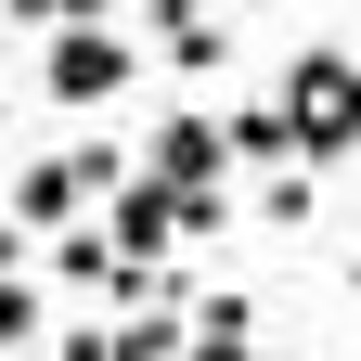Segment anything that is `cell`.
I'll list each match as a JSON object with an SVG mask.
<instances>
[{
    "label": "cell",
    "mask_w": 361,
    "mask_h": 361,
    "mask_svg": "<svg viewBox=\"0 0 361 361\" xmlns=\"http://www.w3.org/2000/svg\"><path fill=\"white\" fill-rule=\"evenodd\" d=\"M271 104H284V129H297L310 168L361 155V65H348V52H323V39H310V52L284 65V90H271Z\"/></svg>",
    "instance_id": "6da1fadb"
},
{
    "label": "cell",
    "mask_w": 361,
    "mask_h": 361,
    "mask_svg": "<svg viewBox=\"0 0 361 361\" xmlns=\"http://www.w3.org/2000/svg\"><path fill=\"white\" fill-rule=\"evenodd\" d=\"M116 180H129V155H116V142H65V155L13 168V219H26V233H65V219H78L90 194H116Z\"/></svg>",
    "instance_id": "7a4b0ae2"
},
{
    "label": "cell",
    "mask_w": 361,
    "mask_h": 361,
    "mask_svg": "<svg viewBox=\"0 0 361 361\" xmlns=\"http://www.w3.org/2000/svg\"><path fill=\"white\" fill-rule=\"evenodd\" d=\"M129 78H142V52H129L116 26H52V65H39V90H52L65 116H104Z\"/></svg>",
    "instance_id": "3957f363"
},
{
    "label": "cell",
    "mask_w": 361,
    "mask_h": 361,
    "mask_svg": "<svg viewBox=\"0 0 361 361\" xmlns=\"http://www.w3.org/2000/svg\"><path fill=\"white\" fill-rule=\"evenodd\" d=\"M104 233H116V258H142V271H168V245H180V180H155V168H129L116 194H104Z\"/></svg>",
    "instance_id": "277c9868"
},
{
    "label": "cell",
    "mask_w": 361,
    "mask_h": 361,
    "mask_svg": "<svg viewBox=\"0 0 361 361\" xmlns=\"http://www.w3.org/2000/svg\"><path fill=\"white\" fill-rule=\"evenodd\" d=\"M142 39H155L168 78H219V65H233V39H219L207 0H142Z\"/></svg>",
    "instance_id": "5b68a950"
},
{
    "label": "cell",
    "mask_w": 361,
    "mask_h": 361,
    "mask_svg": "<svg viewBox=\"0 0 361 361\" xmlns=\"http://www.w3.org/2000/svg\"><path fill=\"white\" fill-rule=\"evenodd\" d=\"M142 168L155 180H233V129H219V116H168L142 142Z\"/></svg>",
    "instance_id": "8992f818"
},
{
    "label": "cell",
    "mask_w": 361,
    "mask_h": 361,
    "mask_svg": "<svg viewBox=\"0 0 361 361\" xmlns=\"http://www.w3.org/2000/svg\"><path fill=\"white\" fill-rule=\"evenodd\" d=\"M219 129H233V168H258V180H271V168H310L297 129H284V104H233Z\"/></svg>",
    "instance_id": "52a82bcc"
},
{
    "label": "cell",
    "mask_w": 361,
    "mask_h": 361,
    "mask_svg": "<svg viewBox=\"0 0 361 361\" xmlns=\"http://www.w3.org/2000/svg\"><path fill=\"white\" fill-rule=\"evenodd\" d=\"M52 271H65V284H90V297H116V233H104V219H90V233H78V219H65V245H52Z\"/></svg>",
    "instance_id": "ba28073f"
},
{
    "label": "cell",
    "mask_w": 361,
    "mask_h": 361,
    "mask_svg": "<svg viewBox=\"0 0 361 361\" xmlns=\"http://www.w3.org/2000/svg\"><path fill=\"white\" fill-rule=\"evenodd\" d=\"M310 207H323L310 168H271V180H258V219H271V233H310Z\"/></svg>",
    "instance_id": "9c48e42d"
},
{
    "label": "cell",
    "mask_w": 361,
    "mask_h": 361,
    "mask_svg": "<svg viewBox=\"0 0 361 361\" xmlns=\"http://www.w3.org/2000/svg\"><path fill=\"white\" fill-rule=\"evenodd\" d=\"M194 336H258V297L245 284H194Z\"/></svg>",
    "instance_id": "30bf717a"
},
{
    "label": "cell",
    "mask_w": 361,
    "mask_h": 361,
    "mask_svg": "<svg viewBox=\"0 0 361 361\" xmlns=\"http://www.w3.org/2000/svg\"><path fill=\"white\" fill-rule=\"evenodd\" d=\"M0 13H13V26H104L116 0H0Z\"/></svg>",
    "instance_id": "8fae6325"
},
{
    "label": "cell",
    "mask_w": 361,
    "mask_h": 361,
    "mask_svg": "<svg viewBox=\"0 0 361 361\" xmlns=\"http://www.w3.org/2000/svg\"><path fill=\"white\" fill-rule=\"evenodd\" d=\"M39 336V284H26V271H0V348H26Z\"/></svg>",
    "instance_id": "7c38bea8"
},
{
    "label": "cell",
    "mask_w": 361,
    "mask_h": 361,
    "mask_svg": "<svg viewBox=\"0 0 361 361\" xmlns=\"http://www.w3.org/2000/svg\"><path fill=\"white\" fill-rule=\"evenodd\" d=\"M65 361H116V323H78V336H65Z\"/></svg>",
    "instance_id": "4fadbf2b"
},
{
    "label": "cell",
    "mask_w": 361,
    "mask_h": 361,
    "mask_svg": "<svg viewBox=\"0 0 361 361\" xmlns=\"http://www.w3.org/2000/svg\"><path fill=\"white\" fill-rule=\"evenodd\" d=\"M180 361H258V336H194Z\"/></svg>",
    "instance_id": "5bb4252c"
},
{
    "label": "cell",
    "mask_w": 361,
    "mask_h": 361,
    "mask_svg": "<svg viewBox=\"0 0 361 361\" xmlns=\"http://www.w3.org/2000/svg\"><path fill=\"white\" fill-rule=\"evenodd\" d=\"M0 271H26V219H0Z\"/></svg>",
    "instance_id": "9a60e30c"
},
{
    "label": "cell",
    "mask_w": 361,
    "mask_h": 361,
    "mask_svg": "<svg viewBox=\"0 0 361 361\" xmlns=\"http://www.w3.org/2000/svg\"><path fill=\"white\" fill-rule=\"evenodd\" d=\"M0 78H13V65H0ZM0 116H13V90H0Z\"/></svg>",
    "instance_id": "2e32d148"
},
{
    "label": "cell",
    "mask_w": 361,
    "mask_h": 361,
    "mask_svg": "<svg viewBox=\"0 0 361 361\" xmlns=\"http://www.w3.org/2000/svg\"><path fill=\"white\" fill-rule=\"evenodd\" d=\"M348 284H361V258H348Z\"/></svg>",
    "instance_id": "e0dca14e"
},
{
    "label": "cell",
    "mask_w": 361,
    "mask_h": 361,
    "mask_svg": "<svg viewBox=\"0 0 361 361\" xmlns=\"http://www.w3.org/2000/svg\"><path fill=\"white\" fill-rule=\"evenodd\" d=\"M0 361H26V348H0Z\"/></svg>",
    "instance_id": "ac0fdd59"
}]
</instances>
